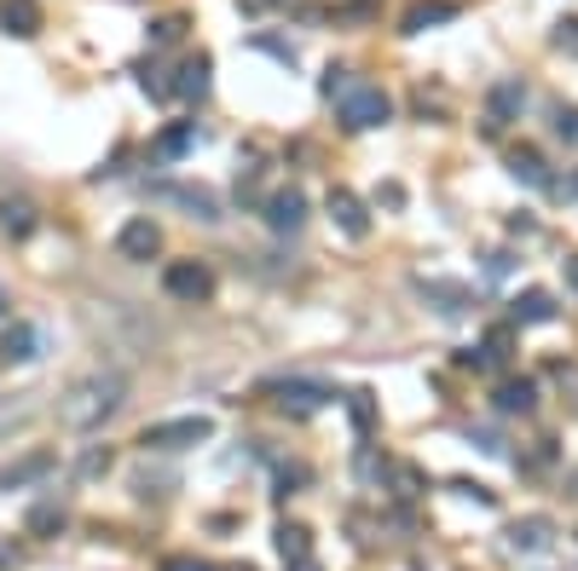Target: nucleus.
Instances as JSON below:
<instances>
[{
  "label": "nucleus",
  "mask_w": 578,
  "mask_h": 571,
  "mask_svg": "<svg viewBox=\"0 0 578 571\" xmlns=\"http://www.w3.org/2000/svg\"><path fill=\"white\" fill-rule=\"evenodd\" d=\"M128 404V376H116V370H93L82 381H70L64 387V399H59V422L70 433H93V427H105L111 415Z\"/></svg>",
  "instance_id": "obj_1"
},
{
  "label": "nucleus",
  "mask_w": 578,
  "mask_h": 571,
  "mask_svg": "<svg viewBox=\"0 0 578 571\" xmlns=\"http://www.w3.org/2000/svg\"><path fill=\"white\" fill-rule=\"evenodd\" d=\"M393 116V98L382 87H370V82H347L336 93V121L347 127V134H370V127H382Z\"/></svg>",
  "instance_id": "obj_2"
},
{
  "label": "nucleus",
  "mask_w": 578,
  "mask_h": 571,
  "mask_svg": "<svg viewBox=\"0 0 578 571\" xmlns=\"http://www.w3.org/2000/svg\"><path fill=\"white\" fill-rule=\"evenodd\" d=\"M214 438V422L209 415H174V422H150L139 433L145 451H191V445H209Z\"/></svg>",
  "instance_id": "obj_3"
},
{
  "label": "nucleus",
  "mask_w": 578,
  "mask_h": 571,
  "mask_svg": "<svg viewBox=\"0 0 578 571\" xmlns=\"http://www.w3.org/2000/svg\"><path fill=\"white\" fill-rule=\"evenodd\" d=\"M266 399L279 404L284 415H313L324 404H336V387L307 381V376H284V381H266Z\"/></svg>",
  "instance_id": "obj_4"
},
{
  "label": "nucleus",
  "mask_w": 578,
  "mask_h": 571,
  "mask_svg": "<svg viewBox=\"0 0 578 571\" xmlns=\"http://www.w3.org/2000/svg\"><path fill=\"white\" fill-rule=\"evenodd\" d=\"M150 202H157V208H180L186 220H203V225L220 220V197L203 191V186H150Z\"/></svg>",
  "instance_id": "obj_5"
},
{
  "label": "nucleus",
  "mask_w": 578,
  "mask_h": 571,
  "mask_svg": "<svg viewBox=\"0 0 578 571\" xmlns=\"http://www.w3.org/2000/svg\"><path fill=\"white\" fill-rule=\"evenodd\" d=\"M162 289H168L174 300L197 306V300H209V295H214V272L203 266V260H174V266L162 272Z\"/></svg>",
  "instance_id": "obj_6"
},
{
  "label": "nucleus",
  "mask_w": 578,
  "mask_h": 571,
  "mask_svg": "<svg viewBox=\"0 0 578 571\" xmlns=\"http://www.w3.org/2000/svg\"><path fill=\"white\" fill-rule=\"evenodd\" d=\"M526 82L521 75H504V82H497L492 93H486V134H504L509 121H521V110H526Z\"/></svg>",
  "instance_id": "obj_7"
},
{
  "label": "nucleus",
  "mask_w": 578,
  "mask_h": 571,
  "mask_svg": "<svg viewBox=\"0 0 578 571\" xmlns=\"http://www.w3.org/2000/svg\"><path fill=\"white\" fill-rule=\"evenodd\" d=\"M116 254L122 260H157L162 254V225L150 220V214H134L128 225L116 231Z\"/></svg>",
  "instance_id": "obj_8"
},
{
  "label": "nucleus",
  "mask_w": 578,
  "mask_h": 571,
  "mask_svg": "<svg viewBox=\"0 0 578 571\" xmlns=\"http://www.w3.org/2000/svg\"><path fill=\"white\" fill-rule=\"evenodd\" d=\"M266 225L279 231V237H295V231L307 225V191H301V186L272 191V197H266Z\"/></svg>",
  "instance_id": "obj_9"
},
{
  "label": "nucleus",
  "mask_w": 578,
  "mask_h": 571,
  "mask_svg": "<svg viewBox=\"0 0 578 571\" xmlns=\"http://www.w3.org/2000/svg\"><path fill=\"white\" fill-rule=\"evenodd\" d=\"M509 549L515 554H549V549H556V519H549V514L515 519V526H509Z\"/></svg>",
  "instance_id": "obj_10"
},
{
  "label": "nucleus",
  "mask_w": 578,
  "mask_h": 571,
  "mask_svg": "<svg viewBox=\"0 0 578 571\" xmlns=\"http://www.w3.org/2000/svg\"><path fill=\"white\" fill-rule=\"evenodd\" d=\"M556 318H561V306H556L549 289H521L509 300V324L515 329H538V324H556Z\"/></svg>",
  "instance_id": "obj_11"
},
{
  "label": "nucleus",
  "mask_w": 578,
  "mask_h": 571,
  "mask_svg": "<svg viewBox=\"0 0 578 571\" xmlns=\"http://www.w3.org/2000/svg\"><path fill=\"white\" fill-rule=\"evenodd\" d=\"M209 75H214V59L209 52H191V59L180 64V75H174V98H186V104H203L209 98Z\"/></svg>",
  "instance_id": "obj_12"
},
{
  "label": "nucleus",
  "mask_w": 578,
  "mask_h": 571,
  "mask_svg": "<svg viewBox=\"0 0 578 571\" xmlns=\"http://www.w3.org/2000/svg\"><path fill=\"white\" fill-rule=\"evenodd\" d=\"M417 295L429 300V306L440 311V318H463V311L474 306L463 283H445V277H417Z\"/></svg>",
  "instance_id": "obj_13"
},
{
  "label": "nucleus",
  "mask_w": 578,
  "mask_h": 571,
  "mask_svg": "<svg viewBox=\"0 0 578 571\" xmlns=\"http://www.w3.org/2000/svg\"><path fill=\"white\" fill-rule=\"evenodd\" d=\"M53 467H59V456H53V451H30V456H18V462L0 467V490H23V485L46 479Z\"/></svg>",
  "instance_id": "obj_14"
},
{
  "label": "nucleus",
  "mask_w": 578,
  "mask_h": 571,
  "mask_svg": "<svg viewBox=\"0 0 578 571\" xmlns=\"http://www.w3.org/2000/svg\"><path fill=\"white\" fill-rule=\"evenodd\" d=\"M330 220L341 225V237H354V243H365L370 237V214H365V202L354 197V191H330Z\"/></svg>",
  "instance_id": "obj_15"
},
{
  "label": "nucleus",
  "mask_w": 578,
  "mask_h": 571,
  "mask_svg": "<svg viewBox=\"0 0 578 571\" xmlns=\"http://www.w3.org/2000/svg\"><path fill=\"white\" fill-rule=\"evenodd\" d=\"M35 225H41V208L30 197H0V231H7L12 243L35 237Z\"/></svg>",
  "instance_id": "obj_16"
},
{
  "label": "nucleus",
  "mask_w": 578,
  "mask_h": 571,
  "mask_svg": "<svg viewBox=\"0 0 578 571\" xmlns=\"http://www.w3.org/2000/svg\"><path fill=\"white\" fill-rule=\"evenodd\" d=\"M492 404L504 410V415H533V410H538V381H526V376H509V381H497Z\"/></svg>",
  "instance_id": "obj_17"
},
{
  "label": "nucleus",
  "mask_w": 578,
  "mask_h": 571,
  "mask_svg": "<svg viewBox=\"0 0 578 571\" xmlns=\"http://www.w3.org/2000/svg\"><path fill=\"white\" fill-rule=\"evenodd\" d=\"M0 358L7 363H35L41 358V329L35 324H7V335H0Z\"/></svg>",
  "instance_id": "obj_18"
},
{
  "label": "nucleus",
  "mask_w": 578,
  "mask_h": 571,
  "mask_svg": "<svg viewBox=\"0 0 578 571\" xmlns=\"http://www.w3.org/2000/svg\"><path fill=\"white\" fill-rule=\"evenodd\" d=\"M451 18H458V0H417V7L406 12V23H399V35H422V30L451 23Z\"/></svg>",
  "instance_id": "obj_19"
},
{
  "label": "nucleus",
  "mask_w": 578,
  "mask_h": 571,
  "mask_svg": "<svg viewBox=\"0 0 578 571\" xmlns=\"http://www.w3.org/2000/svg\"><path fill=\"white\" fill-rule=\"evenodd\" d=\"M0 30H12L18 41L41 35V7L35 0H0Z\"/></svg>",
  "instance_id": "obj_20"
},
{
  "label": "nucleus",
  "mask_w": 578,
  "mask_h": 571,
  "mask_svg": "<svg viewBox=\"0 0 578 571\" xmlns=\"http://www.w3.org/2000/svg\"><path fill=\"white\" fill-rule=\"evenodd\" d=\"M509 173L521 179V186H533V191H549V186H556V173L544 168V156H538V150H526V145L509 150Z\"/></svg>",
  "instance_id": "obj_21"
},
{
  "label": "nucleus",
  "mask_w": 578,
  "mask_h": 571,
  "mask_svg": "<svg viewBox=\"0 0 578 571\" xmlns=\"http://www.w3.org/2000/svg\"><path fill=\"white\" fill-rule=\"evenodd\" d=\"M64 526H70V508H64V503H53V497L35 503V508H30V519H23V531H30V537H59Z\"/></svg>",
  "instance_id": "obj_22"
},
{
  "label": "nucleus",
  "mask_w": 578,
  "mask_h": 571,
  "mask_svg": "<svg viewBox=\"0 0 578 571\" xmlns=\"http://www.w3.org/2000/svg\"><path fill=\"white\" fill-rule=\"evenodd\" d=\"M197 139H203V134H197V121H174L168 134L157 139V156H162V162H180V156H186Z\"/></svg>",
  "instance_id": "obj_23"
},
{
  "label": "nucleus",
  "mask_w": 578,
  "mask_h": 571,
  "mask_svg": "<svg viewBox=\"0 0 578 571\" xmlns=\"http://www.w3.org/2000/svg\"><path fill=\"white\" fill-rule=\"evenodd\" d=\"M388 479H393V497H406V503H411V497H422V490H429V479H422L411 462H388Z\"/></svg>",
  "instance_id": "obj_24"
},
{
  "label": "nucleus",
  "mask_w": 578,
  "mask_h": 571,
  "mask_svg": "<svg viewBox=\"0 0 578 571\" xmlns=\"http://www.w3.org/2000/svg\"><path fill=\"white\" fill-rule=\"evenodd\" d=\"M279 554H284V565L290 560H307L313 554V531L307 526H279Z\"/></svg>",
  "instance_id": "obj_25"
},
{
  "label": "nucleus",
  "mask_w": 578,
  "mask_h": 571,
  "mask_svg": "<svg viewBox=\"0 0 578 571\" xmlns=\"http://www.w3.org/2000/svg\"><path fill=\"white\" fill-rule=\"evenodd\" d=\"M98 474H111V445H87L75 462V479H98Z\"/></svg>",
  "instance_id": "obj_26"
},
{
  "label": "nucleus",
  "mask_w": 578,
  "mask_h": 571,
  "mask_svg": "<svg viewBox=\"0 0 578 571\" xmlns=\"http://www.w3.org/2000/svg\"><path fill=\"white\" fill-rule=\"evenodd\" d=\"M347 410H354V427H359V438H370V427H376V399H370L365 387H359V393H347Z\"/></svg>",
  "instance_id": "obj_27"
},
{
  "label": "nucleus",
  "mask_w": 578,
  "mask_h": 571,
  "mask_svg": "<svg viewBox=\"0 0 578 571\" xmlns=\"http://www.w3.org/2000/svg\"><path fill=\"white\" fill-rule=\"evenodd\" d=\"M180 35H186V18H180V12H168V18L150 23V46H174Z\"/></svg>",
  "instance_id": "obj_28"
},
{
  "label": "nucleus",
  "mask_w": 578,
  "mask_h": 571,
  "mask_svg": "<svg viewBox=\"0 0 578 571\" xmlns=\"http://www.w3.org/2000/svg\"><path fill=\"white\" fill-rule=\"evenodd\" d=\"M549 381H556V387H561V393H572V404H578V363L556 358V363H549Z\"/></svg>",
  "instance_id": "obj_29"
},
{
  "label": "nucleus",
  "mask_w": 578,
  "mask_h": 571,
  "mask_svg": "<svg viewBox=\"0 0 578 571\" xmlns=\"http://www.w3.org/2000/svg\"><path fill=\"white\" fill-rule=\"evenodd\" d=\"M556 139L578 145V104H561V110H556Z\"/></svg>",
  "instance_id": "obj_30"
},
{
  "label": "nucleus",
  "mask_w": 578,
  "mask_h": 571,
  "mask_svg": "<svg viewBox=\"0 0 578 571\" xmlns=\"http://www.w3.org/2000/svg\"><path fill=\"white\" fill-rule=\"evenodd\" d=\"M549 41H556V52L578 59V18H561V23H556V35H549Z\"/></svg>",
  "instance_id": "obj_31"
},
{
  "label": "nucleus",
  "mask_w": 578,
  "mask_h": 571,
  "mask_svg": "<svg viewBox=\"0 0 578 571\" xmlns=\"http://www.w3.org/2000/svg\"><path fill=\"white\" fill-rule=\"evenodd\" d=\"M139 87H145L150 98H168V93H174V87L162 82V70H157V64H139Z\"/></svg>",
  "instance_id": "obj_32"
},
{
  "label": "nucleus",
  "mask_w": 578,
  "mask_h": 571,
  "mask_svg": "<svg viewBox=\"0 0 578 571\" xmlns=\"http://www.w3.org/2000/svg\"><path fill=\"white\" fill-rule=\"evenodd\" d=\"M469 445H474V451H486V456H504V438H497L492 427H469Z\"/></svg>",
  "instance_id": "obj_33"
},
{
  "label": "nucleus",
  "mask_w": 578,
  "mask_h": 571,
  "mask_svg": "<svg viewBox=\"0 0 578 571\" xmlns=\"http://www.w3.org/2000/svg\"><path fill=\"white\" fill-rule=\"evenodd\" d=\"M347 82H354V70H341V64H330V70H324V82H318V93H324V98H336V93H341Z\"/></svg>",
  "instance_id": "obj_34"
},
{
  "label": "nucleus",
  "mask_w": 578,
  "mask_h": 571,
  "mask_svg": "<svg viewBox=\"0 0 578 571\" xmlns=\"http://www.w3.org/2000/svg\"><path fill=\"white\" fill-rule=\"evenodd\" d=\"M157 571H214V565H209V560H197V554H168Z\"/></svg>",
  "instance_id": "obj_35"
},
{
  "label": "nucleus",
  "mask_w": 578,
  "mask_h": 571,
  "mask_svg": "<svg viewBox=\"0 0 578 571\" xmlns=\"http://www.w3.org/2000/svg\"><path fill=\"white\" fill-rule=\"evenodd\" d=\"M255 46H261V52H272L279 64H295V46H284V41H266V35H255Z\"/></svg>",
  "instance_id": "obj_36"
},
{
  "label": "nucleus",
  "mask_w": 578,
  "mask_h": 571,
  "mask_svg": "<svg viewBox=\"0 0 578 571\" xmlns=\"http://www.w3.org/2000/svg\"><path fill=\"white\" fill-rule=\"evenodd\" d=\"M0 571H18V549H12V537H0Z\"/></svg>",
  "instance_id": "obj_37"
},
{
  "label": "nucleus",
  "mask_w": 578,
  "mask_h": 571,
  "mask_svg": "<svg viewBox=\"0 0 578 571\" xmlns=\"http://www.w3.org/2000/svg\"><path fill=\"white\" fill-rule=\"evenodd\" d=\"M561 272H567V289L578 295V254H567V260H561Z\"/></svg>",
  "instance_id": "obj_38"
},
{
  "label": "nucleus",
  "mask_w": 578,
  "mask_h": 571,
  "mask_svg": "<svg viewBox=\"0 0 578 571\" xmlns=\"http://www.w3.org/2000/svg\"><path fill=\"white\" fill-rule=\"evenodd\" d=\"M284 571H324V565H318V560H313V554H307V560H290V565H284Z\"/></svg>",
  "instance_id": "obj_39"
},
{
  "label": "nucleus",
  "mask_w": 578,
  "mask_h": 571,
  "mask_svg": "<svg viewBox=\"0 0 578 571\" xmlns=\"http://www.w3.org/2000/svg\"><path fill=\"white\" fill-rule=\"evenodd\" d=\"M243 7H249V12H266V7H279V0H243Z\"/></svg>",
  "instance_id": "obj_40"
},
{
  "label": "nucleus",
  "mask_w": 578,
  "mask_h": 571,
  "mask_svg": "<svg viewBox=\"0 0 578 571\" xmlns=\"http://www.w3.org/2000/svg\"><path fill=\"white\" fill-rule=\"evenodd\" d=\"M0 318H12V300L7 295H0Z\"/></svg>",
  "instance_id": "obj_41"
},
{
  "label": "nucleus",
  "mask_w": 578,
  "mask_h": 571,
  "mask_svg": "<svg viewBox=\"0 0 578 571\" xmlns=\"http://www.w3.org/2000/svg\"><path fill=\"white\" fill-rule=\"evenodd\" d=\"M214 571H255V565H214Z\"/></svg>",
  "instance_id": "obj_42"
}]
</instances>
